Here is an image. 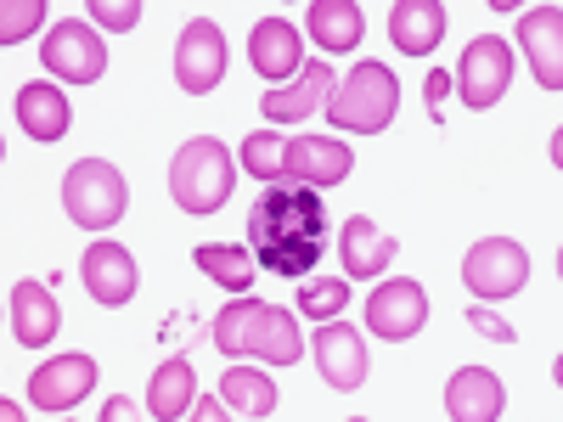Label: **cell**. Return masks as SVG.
Listing matches in <instances>:
<instances>
[{
  "label": "cell",
  "mask_w": 563,
  "mask_h": 422,
  "mask_svg": "<svg viewBox=\"0 0 563 422\" xmlns=\"http://www.w3.org/2000/svg\"><path fill=\"white\" fill-rule=\"evenodd\" d=\"M214 349L231 355V360H271V366H294L305 355V338H299V321L276 304H260V299H243V304H225L214 315Z\"/></svg>",
  "instance_id": "7a4b0ae2"
},
{
  "label": "cell",
  "mask_w": 563,
  "mask_h": 422,
  "mask_svg": "<svg viewBox=\"0 0 563 422\" xmlns=\"http://www.w3.org/2000/svg\"><path fill=\"white\" fill-rule=\"evenodd\" d=\"M422 321H429V293H422L417 281H406V276L384 281V288L366 299V326H372L378 338H389V344L417 338Z\"/></svg>",
  "instance_id": "30bf717a"
},
{
  "label": "cell",
  "mask_w": 563,
  "mask_h": 422,
  "mask_svg": "<svg viewBox=\"0 0 563 422\" xmlns=\"http://www.w3.org/2000/svg\"><path fill=\"white\" fill-rule=\"evenodd\" d=\"M249 254L276 276H310L327 254V198L299 180H271L249 209Z\"/></svg>",
  "instance_id": "6da1fadb"
},
{
  "label": "cell",
  "mask_w": 563,
  "mask_h": 422,
  "mask_svg": "<svg viewBox=\"0 0 563 422\" xmlns=\"http://www.w3.org/2000/svg\"><path fill=\"white\" fill-rule=\"evenodd\" d=\"M225 79V34L209 18H192L175 40V85L186 97H209Z\"/></svg>",
  "instance_id": "9c48e42d"
},
{
  "label": "cell",
  "mask_w": 563,
  "mask_h": 422,
  "mask_svg": "<svg viewBox=\"0 0 563 422\" xmlns=\"http://www.w3.org/2000/svg\"><path fill=\"white\" fill-rule=\"evenodd\" d=\"M57 326H63V310L57 299L40 288V281H18L12 288V338L23 349H45L57 338Z\"/></svg>",
  "instance_id": "d6986e66"
},
{
  "label": "cell",
  "mask_w": 563,
  "mask_h": 422,
  "mask_svg": "<svg viewBox=\"0 0 563 422\" xmlns=\"http://www.w3.org/2000/svg\"><path fill=\"white\" fill-rule=\"evenodd\" d=\"M90 389H97V360L90 355H57L29 378V406L34 411H74Z\"/></svg>",
  "instance_id": "7c38bea8"
},
{
  "label": "cell",
  "mask_w": 563,
  "mask_h": 422,
  "mask_svg": "<svg viewBox=\"0 0 563 422\" xmlns=\"http://www.w3.org/2000/svg\"><path fill=\"white\" fill-rule=\"evenodd\" d=\"M445 34V7L440 0H400L389 12V40L400 45L406 57H429Z\"/></svg>",
  "instance_id": "ffe728a7"
},
{
  "label": "cell",
  "mask_w": 563,
  "mask_h": 422,
  "mask_svg": "<svg viewBox=\"0 0 563 422\" xmlns=\"http://www.w3.org/2000/svg\"><path fill=\"white\" fill-rule=\"evenodd\" d=\"M282 164H288V141L271 135V130H254L243 141V169L260 175V180H282Z\"/></svg>",
  "instance_id": "4316f807"
},
{
  "label": "cell",
  "mask_w": 563,
  "mask_h": 422,
  "mask_svg": "<svg viewBox=\"0 0 563 422\" xmlns=\"http://www.w3.org/2000/svg\"><path fill=\"white\" fill-rule=\"evenodd\" d=\"M90 12H97L102 29H135V23H141V7H135V0H119V7H113V0H97Z\"/></svg>",
  "instance_id": "f546056e"
},
{
  "label": "cell",
  "mask_w": 563,
  "mask_h": 422,
  "mask_svg": "<svg viewBox=\"0 0 563 422\" xmlns=\"http://www.w3.org/2000/svg\"><path fill=\"white\" fill-rule=\"evenodd\" d=\"M316 371H321V384L327 389H339V395H355L366 384V344L355 326L344 321H321V333H316Z\"/></svg>",
  "instance_id": "8fae6325"
},
{
  "label": "cell",
  "mask_w": 563,
  "mask_h": 422,
  "mask_svg": "<svg viewBox=\"0 0 563 422\" xmlns=\"http://www.w3.org/2000/svg\"><path fill=\"white\" fill-rule=\"evenodd\" d=\"M344 304H350V281H344V276H327V281H310V276H305V288H299V310H305V315L333 321Z\"/></svg>",
  "instance_id": "83f0119b"
},
{
  "label": "cell",
  "mask_w": 563,
  "mask_h": 422,
  "mask_svg": "<svg viewBox=\"0 0 563 422\" xmlns=\"http://www.w3.org/2000/svg\"><path fill=\"white\" fill-rule=\"evenodd\" d=\"M519 45L536 68V85L541 90H563V7H536L519 18Z\"/></svg>",
  "instance_id": "5bb4252c"
},
{
  "label": "cell",
  "mask_w": 563,
  "mask_h": 422,
  "mask_svg": "<svg viewBox=\"0 0 563 422\" xmlns=\"http://www.w3.org/2000/svg\"><path fill=\"white\" fill-rule=\"evenodd\" d=\"M231 186H238V169H231L225 141H214V135H192V141L175 153V164H169V198H175L186 214H214V209H225Z\"/></svg>",
  "instance_id": "3957f363"
},
{
  "label": "cell",
  "mask_w": 563,
  "mask_h": 422,
  "mask_svg": "<svg viewBox=\"0 0 563 422\" xmlns=\"http://www.w3.org/2000/svg\"><path fill=\"white\" fill-rule=\"evenodd\" d=\"M249 63H254V74H265V79H299V68H305L299 29H294L288 18H260L254 34H249Z\"/></svg>",
  "instance_id": "9a60e30c"
},
{
  "label": "cell",
  "mask_w": 563,
  "mask_h": 422,
  "mask_svg": "<svg viewBox=\"0 0 563 422\" xmlns=\"http://www.w3.org/2000/svg\"><path fill=\"white\" fill-rule=\"evenodd\" d=\"M192 395H198L192 360H186V355H169V360L153 371V384H147V411L164 417V422H175V417L192 411Z\"/></svg>",
  "instance_id": "603a6c76"
},
{
  "label": "cell",
  "mask_w": 563,
  "mask_h": 422,
  "mask_svg": "<svg viewBox=\"0 0 563 422\" xmlns=\"http://www.w3.org/2000/svg\"><path fill=\"white\" fill-rule=\"evenodd\" d=\"M327 79H333L327 57H321V63H305V68H299V79H294L288 90H271V97L260 102V113H265L271 124H299V119H310V113H316V102L327 97Z\"/></svg>",
  "instance_id": "44dd1931"
},
{
  "label": "cell",
  "mask_w": 563,
  "mask_h": 422,
  "mask_svg": "<svg viewBox=\"0 0 563 422\" xmlns=\"http://www.w3.org/2000/svg\"><path fill=\"white\" fill-rule=\"evenodd\" d=\"M124 203H130V186L124 175L108 164V158H79L63 180V209L74 225L85 231H108L124 220Z\"/></svg>",
  "instance_id": "5b68a950"
},
{
  "label": "cell",
  "mask_w": 563,
  "mask_h": 422,
  "mask_svg": "<svg viewBox=\"0 0 563 422\" xmlns=\"http://www.w3.org/2000/svg\"><path fill=\"white\" fill-rule=\"evenodd\" d=\"M310 34L327 57L333 52H355L361 45V7H350V0H316L310 7Z\"/></svg>",
  "instance_id": "cb8c5ba5"
},
{
  "label": "cell",
  "mask_w": 563,
  "mask_h": 422,
  "mask_svg": "<svg viewBox=\"0 0 563 422\" xmlns=\"http://www.w3.org/2000/svg\"><path fill=\"white\" fill-rule=\"evenodd\" d=\"M68 97L57 85H23L18 90V124L34 135V141H63L68 135Z\"/></svg>",
  "instance_id": "7402d4cb"
},
{
  "label": "cell",
  "mask_w": 563,
  "mask_h": 422,
  "mask_svg": "<svg viewBox=\"0 0 563 422\" xmlns=\"http://www.w3.org/2000/svg\"><path fill=\"white\" fill-rule=\"evenodd\" d=\"M339 254H344V276H361L372 281L378 270H389V259L400 254V243L389 237V231H378L366 214H350L344 231H339Z\"/></svg>",
  "instance_id": "e0dca14e"
},
{
  "label": "cell",
  "mask_w": 563,
  "mask_h": 422,
  "mask_svg": "<svg viewBox=\"0 0 563 422\" xmlns=\"http://www.w3.org/2000/svg\"><path fill=\"white\" fill-rule=\"evenodd\" d=\"M192 259H198V270L209 281H220L225 293H249L254 288V270H260V259L249 248H238V243H203Z\"/></svg>",
  "instance_id": "d4e9b609"
},
{
  "label": "cell",
  "mask_w": 563,
  "mask_h": 422,
  "mask_svg": "<svg viewBox=\"0 0 563 422\" xmlns=\"http://www.w3.org/2000/svg\"><path fill=\"white\" fill-rule=\"evenodd\" d=\"M501 406H507L501 378H496V371H485V366H462L456 378L445 384V411L456 422H496Z\"/></svg>",
  "instance_id": "ac0fdd59"
},
{
  "label": "cell",
  "mask_w": 563,
  "mask_h": 422,
  "mask_svg": "<svg viewBox=\"0 0 563 422\" xmlns=\"http://www.w3.org/2000/svg\"><path fill=\"white\" fill-rule=\"evenodd\" d=\"M40 18H45L40 0H7V12H0V40L18 45L23 34H34V29H40Z\"/></svg>",
  "instance_id": "f1b7e54d"
},
{
  "label": "cell",
  "mask_w": 563,
  "mask_h": 422,
  "mask_svg": "<svg viewBox=\"0 0 563 422\" xmlns=\"http://www.w3.org/2000/svg\"><path fill=\"white\" fill-rule=\"evenodd\" d=\"M467 326H479V333H485V338H496V344H512V326H507L501 315H490L485 304L467 310Z\"/></svg>",
  "instance_id": "4dcf8cb0"
},
{
  "label": "cell",
  "mask_w": 563,
  "mask_h": 422,
  "mask_svg": "<svg viewBox=\"0 0 563 422\" xmlns=\"http://www.w3.org/2000/svg\"><path fill=\"white\" fill-rule=\"evenodd\" d=\"M462 281H467L479 299H512V293L530 281V254H525L519 243H507V237H485V243L467 248Z\"/></svg>",
  "instance_id": "52a82bcc"
},
{
  "label": "cell",
  "mask_w": 563,
  "mask_h": 422,
  "mask_svg": "<svg viewBox=\"0 0 563 422\" xmlns=\"http://www.w3.org/2000/svg\"><path fill=\"white\" fill-rule=\"evenodd\" d=\"M79 276H85L90 299L108 304V310L130 304V293H135V259L119 243H90L85 259H79Z\"/></svg>",
  "instance_id": "2e32d148"
},
{
  "label": "cell",
  "mask_w": 563,
  "mask_h": 422,
  "mask_svg": "<svg viewBox=\"0 0 563 422\" xmlns=\"http://www.w3.org/2000/svg\"><path fill=\"white\" fill-rule=\"evenodd\" d=\"M350 169H355V158H350L344 141H333V135H294L288 141V164H282V180H299V186L327 192V186H339Z\"/></svg>",
  "instance_id": "4fadbf2b"
},
{
  "label": "cell",
  "mask_w": 563,
  "mask_h": 422,
  "mask_svg": "<svg viewBox=\"0 0 563 422\" xmlns=\"http://www.w3.org/2000/svg\"><path fill=\"white\" fill-rule=\"evenodd\" d=\"M395 113H400V79H395L384 63H355L350 79L339 85V97L327 102V124L361 130V135L389 130Z\"/></svg>",
  "instance_id": "277c9868"
},
{
  "label": "cell",
  "mask_w": 563,
  "mask_h": 422,
  "mask_svg": "<svg viewBox=\"0 0 563 422\" xmlns=\"http://www.w3.org/2000/svg\"><path fill=\"white\" fill-rule=\"evenodd\" d=\"M456 79V97L462 108H496L507 97V85H512V52H507V40L501 34H479L474 45L462 52V68L451 74Z\"/></svg>",
  "instance_id": "8992f818"
},
{
  "label": "cell",
  "mask_w": 563,
  "mask_h": 422,
  "mask_svg": "<svg viewBox=\"0 0 563 422\" xmlns=\"http://www.w3.org/2000/svg\"><path fill=\"white\" fill-rule=\"evenodd\" d=\"M220 395H225L231 417H271L276 411V384L265 371H249V366H231L220 378Z\"/></svg>",
  "instance_id": "484cf974"
},
{
  "label": "cell",
  "mask_w": 563,
  "mask_h": 422,
  "mask_svg": "<svg viewBox=\"0 0 563 422\" xmlns=\"http://www.w3.org/2000/svg\"><path fill=\"white\" fill-rule=\"evenodd\" d=\"M40 63L52 68L57 79H74V85H97L108 74V45L102 34H90L79 18H63L40 45Z\"/></svg>",
  "instance_id": "ba28073f"
}]
</instances>
